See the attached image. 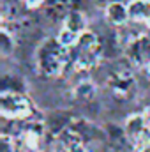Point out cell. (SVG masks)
Masks as SVG:
<instances>
[{"label":"cell","mask_w":150,"mask_h":152,"mask_svg":"<svg viewBox=\"0 0 150 152\" xmlns=\"http://www.w3.org/2000/svg\"><path fill=\"white\" fill-rule=\"evenodd\" d=\"M67 60H69L67 46H64L58 39L44 41L37 51V66L41 73L46 76H55L62 73Z\"/></svg>","instance_id":"6da1fadb"},{"label":"cell","mask_w":150,"mask_h":152,"mask_svg":"<svg viewBox=\"0 0 150 152\" xmlns=\"http://www.w3.org/2000/svg\"><path fill=\"white\" fill-rule=\"evenodd\" d=\"M99 57H101V44L97 36L92 32H85L74 44V57H73L74 67L79 71H87L99 62Z\"/></svg>","instance_id":"7a4b0ae2"},{"label":"cell","mask_w":150,"mask_h":152,"mask_svg":"<svg viewBox=\"0 0 150 152\" xmlns=\"http://www.w3.org/2000/svg\"><path fill=\"white\" fill-rule=\"evenodd\" d=\"M30 103L28 99L14 90H4L0 96V112L5 118H12V120H20V118H27L30 115Z\"/></svg>","instance_id":"3957f363"},{"label":"cell","mask_w":150,"mask_h":152,"mask_svg":"<svg viewBox=\"0 0 150 152\" xmlns=\"http://www.w3.org/2000/svg\"><path fill=\"white\" fill-rule=\"evenodd\" d=\"M85 25H87V21H85L83 14L79 11H73L67 14V18H64V27H62L57 39L67 48L74 46L78 39L85 34Z\"/></svg>","instance_id":"277c9868"},{"label":"cell","mask_w":150,"mask_h":152,"mask_svg":"<svg viewBox=\"0 0 150 152\" xmlns=\"http://www.w3.org/2000/svg\"><path fill=\"white\" fill-rule=\"evenodd\" d=\"M125 134L138 149L150 142V124L147 117L140 113L131 115L125 122Z\"/></svg>","instance_id":"5b68a950"},{"label":"cell","mask_w":150,"mask_h":152,"mask_svg":"<svg viewBox=\"0 0 150 152\" xmlns=\"http://www.w3.org/2000/svg\"><path fill=\"white\" fill-rule=\"evenodd\" d=\"M41 140H42V126L39 124H28L21 129L20 136H18V147L25 152H36L41 147Z\"/></svg>","instance_id":"8992f818"},{"label":"cell","mask_w":150,"mask_h":152,"mask_svg":"<svg viewBox=\"0 0 150 152\" xmlns=\"http://www.w3.org/2000/svg\"><path fill=\"white\" fill-rule=\"evenodd\" d=\"M127 57L131 62L141 67L150 66V39L149 37H138L129 42L127 46Z\"/></svg>","instance_id":"52a82bcc"},{"label":"cell","mask_w":150,"mask_h":152,"mask_svg":"<svg viewBox=\"0 0 150 152\" xmlns=\"http://www.w3.org/2000/svg\"><path fill=\"white\" fill-rule=\"evenodd\" d=\"M57 152H88L87 151V147L83 145V142H81V138L76 134V133H64L60 138H58V142H57Z\"/></svg>","instance_id":"ba28073f"},{"label":"cell","mask_w":150,"mask_h":152,"mask_svg":"<svg viewBox=\"0 0 150 152\" xmlns=\"http://www.w3.org/2000/svg\"><path fill=\"white\" fill-rule=\"evenodd\" d=\"M133 85H134V80H133L131 73H127V71L115 73V75L110 78V87L113 88V92L118 94V96L129 94V90L133 88Z\"/></svg>","instance_id":"9c48e42d"},{"label":"cell","mask_w":150,"mask_h":152,"mask_svg":"<svg viewBox=\"0 0 150 152\" xmlns=\"http://www.w3.org/2000/svg\"><path fill=\"white\" fill-rule=\"evenodd\" d=\"M129 16L136 21L150 23V0H133L129 4Z\"/></svg>","instance_id":"30bf717a"},{"label":"cell","mask_w":150,"mask_h":152,"mask_svg":"<svg viewBox=\"0 0 150 152\" xmlns=\"http://www.w3.org/2000/svg\"><path fill=\"white\" fill-rule=\"evenodd\" d=\"M106 12H108V20L111 21L113 25H122V23L127 21V18H131L129 16V7H125L124 2H113V4H110Z\"/></svg>","instance_id":"8fae6325"},{"label":"cell","mask_w":150,"mask_h":152,"mask_svg":"<svg viewBox=\"0 0 150 152\" xmlns=\"http://www.w3.org/2000/svg\"><path fill=\"white\" fill-rule=\"evenodd\" d=\"M76 96L79 97V99H90L92 96H94V87H92V83H79L78 85V88H76Z\"/></svg>","instance_id":"7c38bea8"},{"label":"cell","mask_w":150,"mask_h":152,"mask_svg":"<svg viewBox=\"0 0 150 152\" xmlns=\"http://www.w3.org/2000/svg\"><path fill=\"white\" fill-rule=\"evenodd\" d=\"M25 2H27L28 7H37V5H42L46 0H25Z\"/></svg>","instance_id":"4fadbf2b"},{"label":"cell","mask_w":150,"mask_h":152,"mask_svg":"<svg viewBox=\"0 0 150 152\" xmlns=\"http://www.w3.org/2000/svg\"><path fill=\"white\" fill-rule=\"evenodd\" d=\"M138 152H150V142H147L145 145H141V147L138 149Z\"/></svg>","instance_id":"5bb4252c"},{"label":"cell","mask_w":150,"mask_h":152,"mask_svg":"<svg viewBox=\"0 0 150 152\" xmlns=\"http://www.w3.org/2000/svg\"><path fill=\"white\" fill-rule=\"evenodd\" d=\"M103 2H108V5L113 4V2H124V0H103Z\"/></svg>","instance_id":"9a60e30c"}]
</instances>
